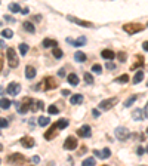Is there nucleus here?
<instances>
[{"label": "nucleus", "mask_w": 148, "mask_h": 166, "mask_svg": "<svg viewBox=\"0 0 148 166\" xmlns=\"http://www.w3.org/2000/svg\"><path fill=\"white\" fill-rule=\"evenodd\" d=\"M31 104H34V101L31 100V98H24L21 102H15V105H16V110H18V113L19 114H24V113H27L31 107Z\"/></svg>", "instance_id": "obj_1"}, {"label": "nucleus", "mask_w": 148, "mask_h": 166, "mask_svg": "<svg viewBox=\"0 0 148 166\" xmlns=\"http://www.w3.org/2000/svg\"><path fill=\"white\" fill-rule=\"evenodd\" d=\"M123 30H125L128 34H136V33L144 30V25H141V24H138V22H129V24H125V25H123Z\"/></svg>", "instance_id": "obj_2"}, {"label": "nucleus", "mask_w": 148, "mask_h": 166, "mask_svg": "<svg viewBox=\"0 0 148 166\" xmlns=\"http://www.w3.org/2000/svg\"><path fill=\"white\" fill-rule=\"evenodd\" d=\"M6 57H8V62L12 68H16L18 64H19V59H18V55H16V51L13 49V47H9V49L6 51Z\"/></svg>", "instance_id": "obj_3"}, {"label": "nucleus", "mask_w": 148, "mask_h": 166, "mask_svg": "<svg viewBox=\"0 0 148 166\" xmlns=\"http://www.w3.org/2000/svg\"><path fill=\"white\" fill-rule=\"evenodd\" d=\"M8 162L9 163H13V165H24V163L27 162V159H25V156H22L19 153H13V154H11L8 157Z\"/></svg>", "instance_id": "obj_4"}, {"label": "nucleus", "mask_w": 148, "mask_h": 166, "mask_svg": "<svg viewBox=\"0 0 148 166\" xmlns=\"http://www.w3.org/2000/svg\"><path fill=\"white\" fill-rule=\"evenodd\" d=\"M117 98H108V100H104V101H101L99 102V110H102V111H105V110H110V108H113L116 104H117Z\"/></svg>", "instance_id": "obj_5"}, {"label": "nucleus", "mask_w": 148, "mask_h": 166, "mask_svg": "<svg viewBox=\"0 0 148 166\" xmlns=\"http://www.w3.org/2000/svg\"><path fill=\"white\" fill-rule=\"evenodd\" d=\"M6 92H8L9 95H12V97H16V95L21 92V85H19V83H16V82H12V83H9V85H8Z\"/></svg>", "instance_id": "obj_6"}, {"label": "nucleus", "mask_w": 148, "mask_h": 166, "mask_svg": "<svg viewBox=\"0 0 148 166\" xmlns=\"http://www.w3.org/2000/svg\"><path fill=\"white\" fill-rule=\"evenodd\" d=\"M67 19L71 21V22H76L77 25H80V27H87V28H92V27H93V24H92V22H89V21H83V19H79V18L71 16V15H68Z\"/></svg>", "instance_id": "obj_7"}, {"label": "nucleus", "mask_w": 148, "mask_h": 166, "mask_svg": "<svg viewBox=\"0 0 148 166\" xmlns=\"http://www.w3.org/2000/svg\"><path fill=\"white\" fill-rule=\"evenodd\" d=\"M116 136H117L120 141H125V139H128V138L130 136V132H129L126 128L120 126V128H117V129H116Z\"/></svg>", "instance_id": "obj_8"}, {"label": "nucleus", "mask_w": 148, "mask_h": 166, "mask_svg": "<svg viewBox=\"0 0 148 166\" xmlns=\"http://www.w3.org/2000/svg\"><path fill=\"white\" fill-rule=\"evenodd\" d=\"M43 85H44V89L46 90H51V89H55L58 86V82L55 80V77H46L43 80Z\"/></svg>", "instance_id": "obj_9"}, {"label": "nucleus", "mask_w": 148, "mask_h": 166, "mask_svg": "<svg viewBox=\"0 0 148 166\" xmlns=\"http://www.w3.org/2000/svg\"><path fill=\"white\" fill-rule=\"evenodd\" d=\"M76 147H77V139L74 136H68L64 142V148L65 150H74Z\"/></svg>", "instance_id": "obj_10"}, {"label": "nucleus", "mask_w": 148, "mask_h": 166, "mask_svg": "<svg viewBox=\"0 0 148 166\" xmlns=\"http://www.w3.org/2000/svg\"><path fill=\"white\" fill-rule=\"evenodd\" d=\"M77 135L82 136V138H89V136L92 135V129H90V126H87V125L82 126L80 129H77Z\"/></svg>", "instance_id": "obj_11"}, {"label": "nucleus", "mask_w": 148, "mask_h": 166, "mask_svg": "<svg viewBox=\"0 0 148 166\" xmlns=\"http://www.w3.org/2000/svg\"><path fill=\"white\" fill-rule=\"evenodd\" d=\"M21 144L25 147V148H31V147H34V144H36V141L31 138V136H24L22 139H21Z\"/></svg>", "instance_id": "obj_12"}, {"label": "nucleus", "mask_w": 148, "mask_h": 166, "mask_svg": "<svg viewBox=\"0 0 148 166\" xmlns=\"http://www.w3.org/2000/svg\"><path fill=\"white\" fill-rule=\"evenodd\" d=\"M67 42H68V43H71L73 46H76V47H80V46H83V45L86 43V37H85V36H82V37H79L77 40H71V39H67Z\"/></svg>", "instance_id": "obj_13"}, {"label": "nucleus", "mask_w": 148, "mask_h": 166, "mask_svg": "<svg viewBox=\"0 0 148 166\" xmlns=\"http://www.w3.org/2000/svg\"><path fill=\"white\" fill-rule=\"evenodd\" d=\"M56 134H58V128H56V126L54 125V126H52L51 129H49V131H47V132L44 134V138H46L47 141H49V139H54Z\"/></svg>", "instance_id": "obj_14"}, {"label": "nucleus", "mask_w": 148, "mask_h": 166, "mask_svg": "<svg viewBox=\"0 0 148 166\" xmlns=\"http://www.w3.org/2000/svg\"><path fill=\"white\" fill-rule=\"evenodd\" d=\"M70 102H71L73 105L82 104V102H83V95H82V93H76V95H73V97L70 98Z\"/></svg>", "instance_id": "obj_15"}, {"label": "nucleus", "mask_w": 148, "mask_h": 166, "mask_svg": "<svg viewBox=\"0 0 148 166\" xmlns=\"http://www.w3.org/2000/svg\"><path fill=\"white\" fill-rule=\"evenodd\" d=\"M101 55H102V58H104L105 61H111V59H114V57H116V54H114L113 51H110V49H104V51L101 52Z\"/></svg>", "instance_id": "obj_16"}, {"label": "nucleus", "mask_w": 148, "mask_h": 166, "mask_svg": "<svg viewBox=\"0 0 148 166\" xmlns=\"http://www.w3.org/2000/svg\"><path fill=\"white\" fill-rule=\"evenodd\" d=\"M25 77H27V79L36 77V68H34V67H31V65H27V67H25Z\"/></svg>", "instance_id": "obj_17"}, {"label": "nucleus", "mask_w": 148, "mask_h": 166, "mask_svg": "<svg viewBox=\"0 0 148 166\" xmlns=\"http://www.w3.org/2000/svg\"><path fill=\"white\" fill-rule=\"evenodd\" d=\"M132 117L135 119V120H142V119H145V114L141 108H136L133 113H132Z\"/></svg>", "instance_id": "obj_18"}, {"label": "nucleus", "mask_w": 148, "mask_h": 166, "mask_svg": "<svg viewBox=\"0 0 148 166\" xmlns=\"http://www.w3.org/2000/svg\"><path fill=\"white\" fill-rule=\"evenodd\" d=\"M68 83L71 85V86H77L79 85V77H77V74H74V73H71V74H68Z\"/></svg>", "instance_id": "obj_19"}, {"label": "nucleus", "mask_w": 148, "mask_h": 166, "mask_svg": "<svg viewBox=\"0 0 148 166\" xmlns=\"http://www.w3.org/2000/svg\"><path fill=\"white\" fill-rule=\"evenodd\" d=\"M43 46L44 47H55V46H58V42L54 40V39H44L43 40Z\"/></svg>", "instance_id": "obj_20"}, {"label": "nucleus", "mask_w": 148, "mask_h": 166, "mask_svg": "<svg viewBox=\"0 0 148 166\" xmlns=\"http://www.w3.org/2000/svg\"><path fill=\"white\" fill-rule=\"evenodd\" d=\"M142 79H144V71H142V70H139L138 73L135 74V77H133L132 83H133V85H138V83H141V82H142Z\"/></svg>", "instance_id": "obj_21"}, {"label": "nucleus", "mask_w": 148, "mask_h": 166, "mask_svg": "<svg viewBox=\"0 0 148 166\" xmlns=\"http://www.w3.org/2000/svg\"><path fill=\"white\" fill-rule=\"evenodd\" d=\"M24 30L28 31V33H34V31H36V27L33 25V22L27 21V22H24Z\"/></svg>", "instance_id": "obj_22"}, {"label": "nucleus", "mask_w": 148, "mask_h": 166, "mask_svg": "<svg viewBox=\"0 0 148 166\" xmlns=\"http://www.w3.org/2000/svg\"><path fill=\"white\" fill-rule=\"evenodd\" d=\"M74 59H76L77 62H85L86 61V55L83 54V52H76V54H74Z\"/></svg>", "instance_id": "obj_23"}, {"label": "nucleus", "mask_w": 148, "mask_h": 166, "mask_svg": "<svg viewBox=\"0 0 148 166\" xmlns=\"http://www.w3.org/2000/svg\"><path fill=\"white\" fill-rule=\"evenodd\" d=\"M11 107V101L8 98H0V108H3V110H8Z\"/></svg>", "instance_id": "obj_24"}, {"label": "nucleus", "mask_w": 148, "mask_h": 166, "mask_svg": "<svg viewBox=\"0 0 148 166\" xmlns=\"http://www.w3.org/2000/svg\"><path fill=\"white\" fill-rule=\"evenodd\" d=\"M144 65V58L141 57V55H136V62L132 65V70H135V68H138V67H142Z\"/></svg>", "instance_id": "obj_25"}, {"label": "nucleus", "mask_w": 148, "mask_h": 166, "mask_svg": "<svg viewBox=\"0 0 148 166\" xmlns=\"http://www.w3.org/2000/svg\"><path fill=\"white\" fill-rule=\"evenodd\" d=\"M49 123H51V119H49V117H44V116L39 117V125L40 126H47Z\"/></svg>", "instance_id": "obj_26"}, {"label": "nucleus", "mask_w": 148, "mask_h": 166, "mask_svg": "<svg viewBox=\"0 0 148 166\" xmlns=\"http://www.w3.org/2000/svg\"><path fill=\"white\" fill-rule=\"evenodd\" d=\"M9 9H11V12H12V13L21 12V6H19L18 3H11V5H9Z\"/></svg>", "instance_id": "obj_27"}, {"label": "nucleus", "mask_w": 148, "mask_h": 166, "mask_svg": "<svg viewBox=\"0 0 148 166\" xmlns=\"http://www.w3.org/2000/svg\"><path fill=\"white\" fill-rule=\"evenodd\" d=\"M55 126L58 128V131H61V129H65V128L68 126V122H67V120H59V122L55 123Z\"/></svg>", "instance_id": "obj_28"}, {"label": "nucleus", "mask_w": 148, "mask_h": 166, "mask_svg": "<svg viewBox=\"0 0 148 166\" xmlns=\"http://www.w3.org/2000/svg\"><path fill=\"white\" fill-rule=\"evenodd\" d=\"M116 82H117V83H128V82H129V76H128V74H121L120 77L116 79Z\"/></svg>", "instance_id": "obj_29"}, {"label": "nucleus", "mask_w": 148, "mask_h": 166, "mask_svg": "<svg viewBox=\"0 0 148 166\" xmlns=\"http://www.w3.org/2000/svg\"><path fill=\"white\" fill-rule=\"evenodd\" d=\"M19 52H21V55H25V54L28 52V45L21 43V45H19Z\"/></svg>", "instance_id": "obj_30"}, {"label": "nucleus", "mask_w": 148, "mask_h": 166, "mask_svg": "<svg viewBox=\"0 0 148 166\" xmlns=\"http://www.w3.org/2000/svg\"><path fill=\"white\" fill-rule=\"evenodd\" d=\"M52 55H54L55 58H61L64 54H62V51L59 49V47H56V46H55V47H54V51H52Z\"/></svg>", "instance_id": "obj_31"}, {"label": "nucleus", "mask_w": 148, "mask_h": 166, "mask_svg": "<svg viewBox=\"0 0 148 166\" xmlns=\"http://www.w3.org/2000/svg\"><path fill=\"white\" fill-rule=\"evenodd\" d=\"M92 71H93V73H96V74H101L102 73V67L99 64H93L92 65Z\"/></svg>", "instance_id": "obj_32"}, {"label": "nucleus", "mask_w": 148, "mask_h": 166, "mask_svg": "<svg viewBox=\"0 0 148 166\" xmlns=\"http://www.w3.org/2000/svg\"><path fill=\"white\" fill-rule=\"evenodd\" d=\"M136 98H138L136 95H132L130 98H128V100H126V102H125V107H130V105H132V104L136 101Z\"/></svg>", "instance_id": "obj_33"}, {"label": "nucleus", "mask_w": 148, "mask_h": 166, "mask_svg": "<svg viewBox=\"0 0 148 166\" xmlns=\"http://www.w3.org/2000/svg\"><path fill=\"white\" fill-rule=\"evenodd\" d=\"M2 36H3L5 39H11V37L13 36V31H12V30H9V28H6V30H3V31H2Z\"/></svg>", "instance_id": "obj_34"}, {"label": "nucleus", "mask_w": 148, "mask_h": 166, "mask_svg": "<svg viewBox=\"0 0 148 166\" xmlns=\"http://www.w3.org/2000/svg\"><path fill=\"white\" fill-rule=\"evenodd\" d=\"M83 77H85V80H86V83H87V85H92V83H93V77H92V74H90V73H85V74H83Z\"/></svg>", "instance_id": "obj_35"}, {"label": "nucleus", "mask_w": 148, "mask_h": 166, "mask_svg": "<svg viewBox=\"0 0 148 166\" xmlns=\"http://www.w3.org/2000/svg\"><path fill=\"white\" fill-rule=\"evenodd\" d=\"M111 156V151H110V148H104L102 151H101V159H108Z\"/></svg>", "instance_id": "obj_36"}, {"label": "nucleus", "mask_w": 148, "mask_h": 166, "mask_svg": "<svg viewBox=\"0 0 148 166\" xmlns=\"http://www.w3.org/2000/svg\"><path fill=\"white\" fill-rule=\"evenodd\" d=\"M83 165L85 166H92V165H95V159L93 157H89V159L83 160Z\"/></svg>", "instance_id": "obj_37"}, {"label": "nucleus", "mask_w": 148, "mask_h": 166, "mask_svg": "<svg viewBox=\"0 0 148 166\" xmlns=\"http://www.w3.org/2000/svg\"><path fill=\"white\" fill-rule=\"evenodd\" d=\"M47 111H49V114H56L59 110H58V107H56V105H51V107L47 108Z\"/></svg>", "instance_id": "obj_38"}, {"label": "nucleus", "mask_w": 148, "mask_h": 166, "mask_svg": "<svg viewBox=\"0 0 148 166\" xmlns=\"http://www.w3.org/2000/svg\"><path fill=\"white\" fill-rule=\"evenodd\" d=\"M9 126V122L6 119H0V128H8Z\"/></svg>", "instance_id": "obj_39"}, {"label": "nucleus", "mask_w": 148, "mask_h": 166, "mask_svg": "<svg viewBox=\"0 0 148 166\" xmlns=\"http://www.w3.org/2000/svg\"><path fill=\"white\" fill-rule=\"evenodd\" d=\"M105 67H107V70H114V68H116V64L111 62V61H108V62L105 64Z\"/></svg>", "instance_id": "obj_40"}, {"label": "nucleus", "mask_w": 148, "mask_h": 166, "mask_svg": "<svg viewBox=\"0 0 148 166\" xmlns=\"http://www.w3.org/2000/svg\"><path fill=\"white\" fill-rule=\"evenodd\" d=\"M118 58H120L121 62H125V61H126V54H125V52H120V54H118Z\"/></svg>", "instance_id": "obj_41"}, {"label": "nucleus", "mask_w": 148, "mask_h": 166, "mask_svg": "<svg viewBox=\"0 0 148 166\" xmlns=\"http://www.w3.org/2000/svg\"><path fill=\"white\" fill-rule=\"evenodd\" d=\"M136 151H138V154L141 156V154H144V151H145V148H144V147H138V150H136Z\"/></svg>", "instance_id": "obj_42"}, {"label": "nucleus", "mask_w": 148, "mask_h": 166, "mask_svg": "<svg viewBox=\"0 0 148 166\" xmlns=\"http://www.w3.org/2000/svg\"><path fill=\"white\" fill-rule=\"evenodd\" d=\"M144 114H145V119H148V102H147V105L144 108Z\"/></svg>", "instance_id": "obj_43"}, {"label": "nucleus", "mask_w": 148, "mask_h": 166, "mask_svg": "<svg viewBox=\"0 0 148 166\" xmlns=\"http://www.w3.org/2000/svg\"><path fill=\"white\" fill-rule=\"evenodd\" d=\"M58 74H59V77H64V76H65V71H64V70L61 68V70L58 71Z\"/></svg>", "instance_id": "obj_44"}, {"label": "nucleus", "mask_w": 148, "mask_h": 166, "mask_svg": "<svg viewBox=\"0 0 148 166\" xmlns=\"http://www.w3.org/2000/svg\"><path fill=\"white\" fill-rule=\"evenodd\" d=\"M5 19H6V21H11V22H15V19H13L12 16H9V15H6V16H5Z\"/></svg>", "instance_id": "obj_45"}, {"label": "nucleus", "mask_w": 148, "mask_h": 166, "mask_svg": "<svg viewBox=\"0 0 148 166\" xmlns=\"http://www.w3.org/2000/svg\"><path fill=\"white\" fill-rule=\"evenodd\" d=\"M31 160H33L34 163H39V162H40V157H39V156H34V157H33Z\"/></svg>", "instance_id": "obj_46"}, {"label": "nucleus", "mask_w": 148, "mask_h": 166, "mask_svg": "<svg viewBox=\"0 0 148 166\" xmlns=\"http://www.w3.org/2000/svg\"><path fill=\"white\" fill-rule=\"evenodd\" d=\"M142 47H144V49L148 52V42H144V43H142Z\"/></svg>", "instance_id": "obj_47"}, {"label": "nucleus", "mask_w": 148, "mask_h": 166, "mask_svg": "<svg viewBox=\"0 0 148 166\" xmlns=\"http://www.w3.org/2000/svg\"><path fill=\"white\" fill-rule=\"evenodd\" d=\"M62 95H64V97H68V95H70V90L64 89V90H62Z\"/></svg>", "instance_id": "obj_48"}, {"label": "nucleus", "mask_w": 148, "mask_h": 166, "mask_svg": "<svg viewBox=\"0 0 148 166\" xmlns=\"http://www.w3.org/2000/svg\"><path fill=\"white\" fill-rule=\"evenodd\" d=\"M37 105H39V110H43V102L42 101H37Z\"/></svg>", "instance_id": "obj_49"}, {"label": "nucleus", "mask_w": 148, "mask_h": 166, "mask_svg": "<svg viewBox=\"0 0 148 166\" xmlns=\"http://www.w3.org/2000/svg\"><path fill=\"white\" fill-rule=\"evenodd\" d=\"M92 113H93V116H95V117H98V116H99V110H93Z\"/></svg>", "instance_id": "obj_50"}, {"label": "nucleus", "mask_w": 148, "mask_h": 166, "mask_svg": "<svg viewBox=\"0 0 148 166\" xmlns=\"http://www.w3.org/2000/svg\"><path fill=\"white\" fill-rule=\"evenodd\" d=\"M2 68H3V58L0 57V71H2Z\"/></svg>", "instance_id": "obj_51"}, {"label": "nucleus", "mask_w": 148, "mask_h": 166, "mask_svg": "<svg viewBox=\"0 0 148 166\" xmlns=\"http://www.w3.org/2000/svg\"><path fill=\"white\" fill-rule=\"evenodd\" d=\"M95 156L101 159V151H98V150H95Z\"/></svg>", "instance_id": "obj_52"}, {"label": "nucleus", "mask_w": 148, "mask_h": 166, "mask_svg": "<svg viewBox=\"0 0 148 166\" xmlns=\"http://www.w3.org/2000/svg\"><path fill=\"white\" fill-rule=\"evenodd\" d=\"M21 12H22V13H28V8H25V9H21Z\"/></svg>", "instance_id": "obj_53"}, {"label": "nucleus", "mask_w": 148, "mask_h": 166, "mask_svg": "<svg viewBox=\"0 0 148 166\" xmlns=\"http://www.w3.org/2000/svg\"><path fill=\"white\" fill-rule=\"evenodd\" d=\"M2 150H3V146H2V144H0V151H2Z\"/></svg>", "instance_id": "obj_54"}, {"label": "nucleus", "mask_w": 148, "mask_h": 166, "mask_svg": "<svg viewBox=\"0 0 148 166\" xmlns=\"http://www.w3.org/2000/svg\"><path fill=\"white\" fill-rule=\"evenodd\" d=\"M145 151H147V153H148V146H147V148H145Z\"/></svg>", "instance_id": "obj_55"}, {"label": "nucleus", "mask_w": 148, "mask_h": 166, "mask_svg": "<svg viewBox=\"0 0 148 166\" xmlns=\"http://www.w3.org/2000/svg\"><path fill=\"white\" fill-rule=\"evenodd\" d=\"M147 86H148V82H147Z\"/></svg>", "instance_id": "obj_56"}, {"label": "nucleus", "mask_w": 148, "mask_h": 166, "mask_svg": "<svg viewBox=\"0 0 148 166\" xmlns=\"http://www.w3.org/2000/svg\"><path fill=\"white\" fill-rule=\"evenodd\" d=\"M147 134H148V129H147Z\"/></svg>", "instance_id": "obj_57"}, {"label": "nucleus", "mask_w": 148, "mask_h": 166, "mask_svg": "<svg viewBox=\"0 0 148 166\" xmlns=\"http://www.w3.org/2000/svg\"><path fill=\"white\" fill-rule=\"evenodd\" d=\"M147 27H148V24H147Z\"/></svg>", "instance_id": "obj_58"}, {"label": "nucleus", "mask_w": 148, "mask_h": 166, "mask_svg": "<svg viewBox=\"0 0 148 166\" xmlns=\"http://www.w3.org/2000/svg\"><path fill=\"white\" fill-rule=\"evenodd\" d=\"M0 47H2V46H0Z\"/></svg>", "instance_id": "obj_59"}]
</instances>
